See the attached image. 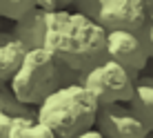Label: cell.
<instances>
[{
	"label": "cell",
	"mask_w": 153,
	"mask_h": 138,
	"mask_svg": "<svg viewBox=\"0 0 153 138\" xmlns=\"http://www.w3.org/2000/svg\"><path fill=\"white\" fill-rule=\"evenodd\" d=\"M27 54H29V49L16 38L0 42V85H11L13 76L18 74Z\"/></svg>",
	"instance_id": "obj_9"
},
{
	"label": "cell",
	"mask_w": 153,
	"mask_h": 138,
	"mask_svg": "<svg viewBox=\"0 0 153 138\" xmlns=\"http://www.w3.org/2000/svg\"><path fill=\"white\" fill-rule=\"evenodd\" d=\"M131 109L153 134V76H140L138 89L131 100Z\"/></svg>",
	"instance_id": "obj_10"
},
{
	"label": "cell",
	"mask_w": 153,
	"mask_h": 138,
	"mask_svg": "<svg viewBox=\"0 0 153 138\" xmlns=\"http://www.w3.org/2000/svg\"><path fill=\"white\" fill-rule=\"evenodd\" d=\"M84 87L93 94L100 107L104 105H131L138 89V80L113 60L102 62L84 76Z\"/></svg>",
	"instance_id": "obj_5"
},
{
	"label": "cell",
	"mask_w": 153,
	"mask_h": 138,
	"mask_svg": "<svg viewBox=\"0 0 153 138\" xmlns=\"http://www.w3.org/2000/svg\"><path fill=\"white\" fill-rule=\"evenodd\" d=\"M0 111L9 114L11 118H18V116H36L33 107H27V105H22L16 98V94L11 92V85H0Z\"/></svg>",
	"instance_id": "obj_12"
},
{
	"label": "cell",
	"mask_w": 153,
	"mask_h": 138,
	"mask_svg": "<svg viewBox=\"0 0 153 138\" xmlns=\"http://www.w3.org/2000/svg\"><path fill=\"white\" fill-rule=\"evenodd\" d=\"M76 138H104V136H102V131H100L98 127H93V129L84 131V134H80V136H76Z\"/></svg>",
	"instance_id": "obj_17"
},
{
	"label": "cell",
	"mask_w": 153,
	"mask_h": 138,
	"mask_svg": "<svg viewBox=\"0 0 153 138\" xmlns=\"http://www.w3.org/2000/svg\"><path fill=\"white\" fill-rule=\"evenodd\" d=\"M33 9H38L36 0H0V18H7L11 22L22 20Z\"/></svg>",
	"instance_id": "obj_13"
},
{
	"label": "cell",
	"mask_w": 153,
	"mask_h": 138,
	"mask_svg": "<svg viewBox=\"0 0 153 138\" xmlns=\"http://www.w3.org/2000/svg\"><path fill=\"white\" fill-rule=\"evenodd\" d=\"M151 136H153V134H151Z\"/></svg>",
	"instance_id": "obj_20"
},
{
	"label": "cell",
	"mask_w": 153,
	"mask_h": 138,
	"mask_svg": "<svg viewBox=\"0 0 153 138\" xmlns=\"http://www.w3.org/2000/svg\"><path fill=\"white\" fill-rule=\"evenodd\" d=\"M11 38H13L11 31H9V34H7V31H0V42H7V40H11Z\"/></svg>",
	"instance_id": "obj_19"
},
{
	"label": "cell",
	"mask_w": 153,
	"mask_h": 138,
	"mask_svg": "<svg viewBox=\"0 0 153 138\" xmlns=\"http://www.w3.org/2000/svg\"><path fill=\"white\" fill-rule=\"evenodd\" d=\"M135 2L142 4V7L146 9V11H151V9H153V0H135Z\"/></svg>",
	"instance_id": "obj_18"
},
{
	"label": "cell",
	"mask_w": 153,
	"mask_h": 138,
	"mask_svg": "<svg viewBox=\"0 0 153 138\" xmlns=\"http://www.w3.org/2000/svg\"><path fill=\"white\" fill-rule=\"evenodd\" d=\"M98 129L104 138H149L151 131L131 105H104L98 111Z\"/></svg>",
	"instance_id": "obj_7"
},
{
	"label": "cell",
	"mask_w": 153,
	"mask_h": 138,
	"mask_svg": "<svg viewBox=\"0 0 153 138\" xmlns=\"http://www.w3.org/2000/svg\"><path fill=\"white\" fill-rule=\"evenodd\" d=\"M47 14L45 9H33L29 16H25L22 20L13 22L11 36L18 42H22L25 47L31 49H45L47 45Z\"/></svg>",
	"instance_id": "obj_8"
},
{
	"label": "cell",
	"mask_w": 153,
	"mask_h": 138,
	"mask_svg": "<svg viewBox=\"0 0 153 138\" xmlns=\"http://www.w3.org/2000/svg\"><path fill=\"white\" fill-rule=\"evenodd\" d=\"M67 85H84V76L58 62L56 56L45 47L31 49L27 54L11 80V92L22 105L38 109L49 96H53L58 89Z\"/></svg>",
	"instance_id": "obj_2"
},
{
	"label": "cell",
	"mask_w": 153,
	"mask_h": 138,
	"mask_svg": "<svg viewBox=\"0 0 153 138\" xmlns=\"http://www.w3.org/2000/svg\"><path fill=\"white\" fill-rule=\"evenodd\" d=\"M11 123H13L11 116L0 111V138H11Z\"/></svg>",
	"instance_id": "obj_16"
},
{
	"label": "cell",
	"mask_w": 153,
	"mask_h": 138,
	"mask_svg": "<svg viewBox=\"0 0 153 138\" xmlns=\"http://www.w3.org/2000/svg\"><path fill=\"white\" fill-rule=\"evenodd\" d=\"M40 9H45L47 14L53 11H67V9H73L78 0H36Z\"/></svg>",
	"instance_id": "obj_14"
},
{
	"label": "cell",
	"mask_w": 153,
	"mask_h": 138,
	"mask_svg": "<svg viewBox=\"0 0 153 138\" xmlns=\"http://www.w3.org/2000/svg\"><path fill=\"white\" fill-rule=\"evenodd\" d=\"M138 36H140V40L144 42L146 51H149V56L153 60V9L149 11V18H146V22L142 25V29L138 31Z\"/></svg>",
	"instance_id": "obj_15"
},
{
	"label": "cell",
	"mask_w": 153,
	"mask_h": 138,
	"mask_svg": "<svg viewBox=\"0 0 153 138\" xmlns=\"http://www.w3.org/2000/svg\"><path fill=\"white\" fill-rule=\"evenodd\" d=\"M98 100L84 85H67L47 98L36 116L58 138H76L98 125Z\"/></svg>",
	"instance_id": "obj_3"
},
{
	"label": "cell",
	"mask_w": 153,
	"mask_h": 138,
	"mask_svg": "<svg viewBox=\"0 0 153 138\" xmlns=\"http://www.w3.org/2000/svg\"><path fill=\"white\" fill-rule=\"evenodd\" d=\"M73 11L96 20L107 31L133 34H138L149 18V11L135 0H78Z\"/></svg>",
	"instance_id": "obj_4"
},
{
	"label": "cell",
	"mask_w": 153,
	"mask_h": 138,
	"mask_svg": "<svg viewBox=\"0 0 153 138\" xmlns=\"http://www.w3.org/2000/svg\"><path fill=\"white\" fill-rule=\"evenodd\" d=\"M107 36L96 20L67 9L47 16V49L56 56L58 62L71 71L87 76L91 69L109 60Z\"/></svg>",
	"instance_id": "obj_1"
},
{
	"label": "cell",
	"mask_w": 153,
	"mask_h": 138,
	"mask_svg": "<svg viewBox=\"0 0 153 138\" xmlns=\"http://www.w3.org/2000/svg\"><path fill=\"white\" fill-rule=\"evenodd\" d=\"M11 138H58L38 116H18L11 123Z\"/></svg>",
	"instance_id": "obj_11"
},
{
	"label": "cell",
	"mask_w": 153,
	"mask_h": 138,
	"mask_svg": "<svg viewBox=\"0 0 153 138\" xmlns=\"http://www.w3.org/2000/svg\"><path fill=\"white\" fill-rule=\"evenodd\" d=\"M107 54L109 60L122 65L131 76L138 80L140 74L149 67L151 56L146 51L144 42L133 31H109L107 36Z\"/></svg>",
	"instance_id": "obj_6"
}]
</instances>
